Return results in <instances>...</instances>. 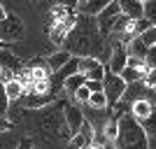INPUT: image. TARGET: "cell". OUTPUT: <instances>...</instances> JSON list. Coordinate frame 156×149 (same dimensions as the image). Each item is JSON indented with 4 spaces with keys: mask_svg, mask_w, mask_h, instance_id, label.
I'll return each mask as SVG.
<instances>
[{
    "mask_svg": "<svg viewBox=\"0 0 156 149\" xmlns=\"http://www.w3.org/2000/svg\"><path fill=\"white\" fill-rule=\"evenodd\" d=\"M65 51H77V54H84V56H89V51H91L93 47H100V42H98V26L96 23H91V21L84 19L82 16H77V23H75V28H72L70 33H68V40H65Z\"/></svg>",
    "mask_w": 156,
    "mask_h": 149,
    "instance_id": "6da1fadb",
    "label": "cell"
},
{
    "mask_svg": "<svg viewBox=\"0 0 156 149\" xmlns=\"http://www.w3.org/2000/svg\"><path fill=\"white\" fill-rule=\"evenodd\" d=\"M117 149H147V135L142 126L133 119V114H124L117 119Z\"/></svg>",
    "mask_w": 156,
    "mask_h": 149,
    "instance_id": "7a4b0ae2",
    "label": "cell"
},
{
    "mask_svg": "<svg viewBox=\"0 0 156 149\" xmlns=\"http://www.w3.org/2000/svg\"><path fill=\"white\" fill-rule=\"evenodd\" d=\"M124 91H126V84L119 75H112V72H105L103 75V93L107 98V107L117 105L121 100V96H124Z\"/></svg>",
    "mask_w": 156,
    "mask_h": 149,
    "instance_id": "3957f363",
    "label": "cell"
},
{
    "mask_svg": "<svg viewBox=\"0 0 156 149\" xmlns=\"http://www.w3.org/2000/svg\"><path fill=\"white\" fill-rule=\"evenodd\" d=\"M23 33H26V28H23V21L16 16V14H7L5 19L0 21V40L2 42H12V40H21L23 37Z\"/></svg>",
    "mask_w": 156,
    "mask_h": 149,
    "instance_id": "277c9868",
    "label": "cell"
},
{
    "mask_svg": "<svg viewBox=\"0 0 156 149\" xmlns=\"http://www.w3.org/2000/svg\"><path fill=\"white\" fill-rule=\"evenodd\" d=\"M0 70H2V82H9L23 70V63L9 49H0Z\"/></svg>",
    "mask_w": 156,
    "mask_h": 149,
    "instance_id": "5b68a950",
    "label": "cell"
},
{
    "mask_svg": "<svg viewBox=\"0 0 156 149\" xmlns=\"http://www.w3.org/2000/svg\"><path fill=\"white\" fill-rule=\"evenodd\" d=\"M77 70H79V75H84L86 79H98V82H103L105 65H103L100 59H93V56H79Z\"/></svg>",
    "mask_w": 156,
    "mask_h": 149,
    "instance_id": "8992f818",
    "label": "cell"
},
{
    "mask_svg": "<svg viewBox=\"0 0 156 149\" xmlns=\"http://www.w3.org/2000/svg\"><path fill=\"white\" fill-rule=\"evenodd\" d=\"M119 14H121V12H119V5H117V0H112L110 5H107V7L103 9V12L98 14V23H96V26H98V30H100V33H110Z\"/></svg>",
    "mask_w": 156,
    "mask_h": 149,
    "instance_id": "52a82bcc",
    "label": "cell"
},
{
    "mask_svg": "<svg viewBox=\"0 0 156 149\" xmlns=\"http://www.w3.org/2000/svg\"><path fill=\"white\" fill-rule=\"evenodd\" d=\"M126 63H128L126 44H124V42H114V47H112V56H110V70H107V72L119 75V72L126 68Z\"/></svg>",
    "mask_w": 156,
    "mask_h": 149,
    "instance_id": "ba28073f",
    "label": "cell"
},
{
    "mask_svg": "<svg viewBox=\"0 0 156 149\" xmlns=\"http://www.w3.org/2000/svg\"><path fill=\"white\" fill-rule=\"evenodd\" d=\"M63 114H65V123H68V130L70 133H77L79 130V126L84 123V112L79 110L77 105H65V110H63Z\"/></svg>",
    "mask_w": 156,
    "mask_h": 149,
    "instance_id": "9c48e42d",
    "label": "cell"
},
{
    "mask_svg": "<svg viewBox=\"0 0 156 149\" xmlns=\"http://www.w3.org/2000/svg\"><path fill=\"white\" fill-rule=\"evenodd\" d=\"M77 65H79V56H70V61H68V63L63 65V68H58V70L54 72V75H56V77L51 79V82H49V84H56V86H63V82L68 77H72V75H77Z\"/></svg>",
    "mask_w": 156,
    "mask_h": 149,
    "instance_id": "30bf717a",
    "label": "cell"
},
{
    "mask_svg": "<svg viewBox=\"0 0 156 149\" xmlns=\"http://www.w3.org/2000/svg\"><path fill=\"white\" fill-rule=\"evenodd\" d=\"M119 5V12L128 16V19H142V2L140 0H117Z\"/></svg>",
    "mask_w": 156,
    "mask_h": 149,
    "instance_id": "8fae6325",
    "label": "cell"
},
{
    "mask_svg": "<svg viewBox=\"0 0 156 149\" xmlns=\"http://www.w3.org/2000/svg\"><path fill=\"white\" fill-rule=\"evenodd\" d=\"M110 2L112 0H79L77 7H79V12L86 14V16H98Z\"/></svg>",
    "mask_w": 156,
    "mask_h": 149,
    "instance_id": "7c38bea8",
    "label": "cell"
},
{
    "mask_svg": "<svg viewBox=\"0 0 156 149\" xmlns=\"http://www.w3.org/2000/svg\"><path fill=\"white\" fill-rule=\"evenodd\" d=\"M21 103L26 105V107H33V110H37V107H42V105H49L54 100V93H28V96H21L19 98Z\"/></svg>",
    "mask_w": 156,
    "mask_h": 149,
    "instance_id": "4fadbf2b",
    "label": "cell"
},
{
    "mask_svg": "<svg viewBox=\"0 0 156 149\" xmlns=\"http://www.w3.org/2000/svg\"><path fill=\"white\" fill-rule=\"evenodd\" d=\"M151 112H154V105H151L147 98H142V100H137V103L130 105V114H133V119H135L137 123L144 121V119L149 117Z\"/></svg>",
    "mask_w": 156,
    "mask_h": 149,
    "instance_id": "5bb4252c",
    "label": "cell"
},
{
    "mask_svg": "<svg viewBox=\"0 0 156 149\" xmlns=\"http://www.w3.org/2000/svg\"><path fill=\"white\" fill-rule=\"evenodd\" d=\"M147 49H149V47L144 44L140 37H133L128 44H126V54H128V59H135V61H140V63L144 61V54H147Z\"/></svg>",
    "mask_w": 156,
    "mask_h": 149,
    "instance_id": "9a60e30c",
    "label": "cell"
},
{
    "mask_svg": "<svg viewBox=\"0 0 156 149\" xmlns=\"http://www.w3.org/2000/svg\"><path fill=\"white\" fill-rule=\"evenodd\" d=\"M2 86H5V96L9 103H14V100H19L23 93H26V89H23V84H21L19 79H9V82H2Z\"/></svg>",
    "mask_w": 156,
    "mask_h": 149,
    "instance_id": "2e32d148",
    "label": "cell"
},
{
    "mask_svg": "<svg viewBox=\"0 0 156 149\" xmlns=\"http://www.w3.org/2000/svg\"><path fill=\"white\" fill-rule=\"evenodd\" d=\"M70 56H72L70 51H56V54H51V56L47 59V70H49V72H56L58 68H63V65L70 61Z\"/></svg>",
    "mask_w": 156,
    "mask_h": 149,
    "instance_id": "e0dca14e",
    "label": "cell"
},
{
    "mask_svg": "<svg viewBox=\"0 0 156 149\" xmlns=\"http://www.w3.org/2000/svg\"><path fill=\"white\" fill-rule=\"evenodd\" d=\"M119 77L124 79V84H133V82H140V79L144 77V70H140V68H130V65H126L124 70L119 72Z\"/></svg>",
    "mask_w": 156,
    "mask_h": 149,
    "instance_id": "ac0fdd59",
    "label": "cell"
},
{
    "mask_svg": "<svg viewBox=\"0 0 156 149\" xmlns=\"http://www.w3.org/2000/svg\"><path fill=\"white\" fill-rule=\"evenodd\" d=\"M84 84H86V77L77 72V75H72V77H68V79L63 82V89H65V91H68V93L72 96L75 91H77V89H82Z\"/></svg>",
    "mask_w": 156,
    "mask_h": 149,
    "instance_id": "d6986e66",
    "label": "cell"
},
{
    "mask_svg": "<svg viewBox=\"0 0 156 149\" xmlns=\"http://www.w3.org/2000/svg\"><path fill=\"white\" fill-rule=\"evenodd\" d=\"M86 107H91V110H110V107H107V98H105L103 91L91 93V96H89V103H86Z\"/></svg>",
    "mask_w": 156,
    "mask_h": 149,
    "instance_id": "ffe728a7",
    "label": "cell"
},
{
    "mask_svg": "<svg viewBox=\"0 0 156 149\" xmlns=\"http://www.w3.org/2000/svg\"><path fill=\"white\" fill-rule=\"evenodd\" d=\"M142 19H147L151 26H156V0L142 2Z\"/></svg>",
    "mask_w": 156,
    "mask_h": 149,
    "instance_id": "44dd1931",
    "label": "cell"
},
{
    "mask_svg": "<svg viewBox=\"0 0 156 149\" xmlns=\"http://www.w3.org/2000/svg\"><path fill=\"white\" fill-rule=\"evenodd\" d=\"M89 144H91V142H89V140H86V137L77 130V133H72L70 142H68V149H86Z\"/></svg>",
    "mask_w": 156,
    "mask_h": 149,
    "instance_id": "7402d4cb",
    "label": "cell"
},
{
    "mask_svg": "<svg viewBox=\"0 0 156 149\" xmlns=\"http://www.w3.org/2000/svg\"><path fill=\"white\" fill-rule=\"evenodd\" d=\"M151 68H156V47H149L147 49V54H144V61H142V70H151Z\"/></svg>",
    "mask_w": 156,
    "mask_h": 149,
    "instance_id": "603a6c76",
    "label": "cell"
},
{
    "mask_svg": "<svg viewBox=\"0 0 156 149\" xmlns=\"http://www.w3.org/2000/svg\"><path fill=\"white\" fill-rule=\"evenodd\" d=\"M137 37L142 40V42H144L147 47H156V26H149L144 33H140Z\"/></svg>",
    "mask_w": 156,
    "mask_h": 149,
    "instance_id": "cb8c5ba5",
    "label": "cell"
},
{
    "mask_svg": "<svg viewBox=\"0 0 156 149\" xmlns=\"http://www.w3.org/2000/svg\"><path fill=\"white\" fill-rule=\"evenodd\" d=\"M89 96H91V91L86 89V86H82V89H77L75 93H72V98H75L79 105H86V103H89Z\"/></svg>",
    "mask_w": 156,
    "mask_h": 149,
    "instance_id": "d4e9b609",
    "label": "cell"
},
{
    "mask_svg": "<svg viewBox=\"0 0 156 149\" xmlns=\"http://www.w3.org/2000/svg\"><path fill=\"white\" fill-rule=\"evenodd\" d=\"M7 110H9V100H7V96H5V86L0 82V117H5Z\"/></svg>",
    "mask_w": 156,
    "mask_h": 149,
    "instance_id": "484cf974",
    "label": "cell"
},
{
    "mask_svg": "<svg viewBox=\"0 0 156 149\" xmlns=\"http://www.w3.org/2000/svg\"><path fill=\"white\" fill-rule=\"evenodd\" d=\"M142 82H144V86H156V68H151V70L144 72Z\"/></svg>",
    "mask_w": 156,
    "mask_h": 149,
    "instance_id": "4316f807",
    "label": "cell"
},
{
    "mask_svg": "<svg viewBox=\"0 0 156 149\" xmlns=\"http://www.w3.org/2000/svg\"><path fill=\"white\" fill-rule=\"evenodd\" d=\"M86 89L91 91V93H98V91H103V82H98V79H86Z\"/></svg>",
    "mask_w": 156,
    "mask_h": 149,
    "instance_id": "83f0119b",
    "label": "cell"
},
{
    "mask_svg": "<svg viewBox=\"0 0 156 149\" xmlns=\"http://www.w3.org/2000/svg\"><path fill=\"white\" fill-rule=\"evenodd\" d=\"M16 149H35V144L30 142V137H21L19 144H16Z\"/></svg>",
    "mask_w": 156,
    "mask_h": 149,
    "instance_id": "f1b7e54d",
    "label": "cell"
},
{
    "mask_svg": "<svg viewBox=\"0 0 156 149\" xmlns=\"http://www.w3.org/2000/svg\"><path fill=\"white\" fill-rule=\"evenodd\" d=\"M77 2H79V0H58V5H61V7H75Z\"/></svg>",
    "mask_w": 156,
    "mask_h": 149,
    "instance_id": "f546056e",
    "label": "cell"
},
{
    "mask_svg": "<svg viewBox=\"0 0 156 149\" xmlns=\"http://www.w3.org/2000/svg\"><path fill=\"white\" fill-rule=\"evenodd\" d=\"M89 149H105V147H103V144H98V142H91V144H89Z\"/></svg>",
    "mask_w": 156,
    "mask_h": 149,
    "instance_id": "4dcf8cb0",
    "label": "cell"
},
{
    "mask_svg": "<svg viewBox=\"0 0 156 149\" xmlns=\"http://www.w3.org/2000/svg\"><path fill=\"white\" fill-rule=\"evenodd\" d=\"M5 16H7V12H5V7H2V5H0V21H2V19H5Z\"/></svg>",
    "mask_w": 156,
    "mask_h": 149,
    "instance_id": "1f68e13d",
    "label": "cell"
},
{
    "mask_svg": "<svg viewBox=\"0 0 156 149\" xmlns=\"http://www.w3.org/2000/svg\"><path fill=\"white\" fill-rule=\"evenodd\" d=\"M0 49H7V44H5V42H2V40H0Z\"/></svg>",
    "mask_w": 156,
    "mask_h": 149,
    "instance_id": "d6a6232c",
    "label": "cell"
},
{
    "mask_svg": "<svg viewBox=\"0 0 156 149\" xmlns=\"http://www.w3.org/2000/svg\"><path fill=\"white\" fill-rule=\"evenodd\" d=\"M0 82H2V70H0Z\"/></svg>",
    "mask_w": 156,
    "mask_h": 149,
    "instance_id": "836d02e7",
    "label": "cell"
},
{
    "mask_svg": "<svg viewBox=\"0 0 156 149\" xmlns=\"http://www.w3.org/2000/svg\"><path fill=\"white\" fill-rule=\"evenodd\" d=\"M140 2H147V0H140Z\"/></svg>",
    "mask_w": 156,
    "mask_h": 149,
    "instance_id": "e575fe53",
    "label": "cell"
},
{
    "mask_svg": "<svg viewBox=\"0 0 156 149\" xmlns=\"http://www.w3.org/2000/svg\"><path fill=\"white\" fill-rule=\"evenodd\" d=\"M154 89H156V86H154Z\"/></svg>",
    "mask_w": 156,
    "mask_h": 149,
    "instance_id": "d590c367",
    "label": "cell"
}]
</instances>
